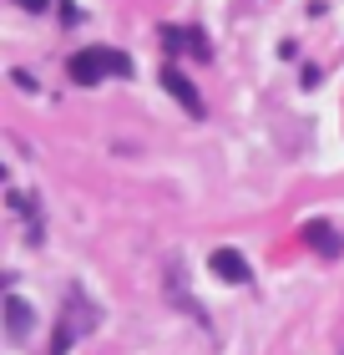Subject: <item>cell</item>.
I'll return each mask as SVG.
<instances>
[{
    "label": "cell",
    "mask_w": 344,
    "mask_h": 355,
    "mask_svg": "<svg viewBox=\"0 0 344 355\" xmlns=\"http://www.w3.org/2000/svg\"><path fill=\"white\" fill-rule=\"evenodd\" d=\"M102 76H132V61H127V51H111V46H91V51H76V56H71V82L96 87Z\"/></svg>",
    "instance_id": "6da1fadb"
},
{
    "label": "cell",
    "mask_w": 344,
    "mask_h": 355,
    "mask_svg": "<svg viewBox=\"0 0 344 355\" xmlns=\"http://www.w3.org/2000/svg\"><path fill=\"white\" fill-rule=\"evenodd\" d=\"M91 325H96V304L71 289V295H66V310H61V325H56V335H51V355H66Z\"/></svg>",
    "instance_id": "7a4b0ae2"
},
{
    "label": "cell",
    "mask_w": 344,
    "mask_h": 355,
    "mask_svg": "<svg viewBox=\"0 0 344 355\" xmlns=\"http://www.w3.org/2000/svg\"><path fill=\"white\" fill-rule=\"evenodd\" d=\"M157 82H162V92H172V96H177V107H183L188 117H203V96H198V87H192L177 67H162V71H157Z\"/></svg>",
    "instance_id": "3957f363"
},
{
    "label": "cell",
    "mask_w": 344,
    "mask_h": 355,
    "mask_svg": "<svg viewBox=\"0 0 344 355\" xmlns=\"http://www.w3.org/2000/svg\"><path fill=\"white\" fill-rule=\"evenodd\" d=\"M212 274H218L223 284H248V259H243L238 249H218L212 254Z\"/></svg>",
    "instance_id": "277c9868"
},
{
    "label": "cell",
    "mask_w": 344,
    "mask_h": 355,
    "mask_svg": "<svg viewBox=\"0 0 344 355\" xmlns=\"http://www.w3.org/2000/svg\"><path fill=\"white\" fill-rule=\"evenodd\" d=\"M6 330L15 335V340L30 330V304H26L21 295H6Z\"/></svg>",
    "instance_id": "5b68a950"
},
{
    "label": "cell",
    "mask_w": 344,
    "mask_h": 355,
    "mask_svg": "<svg viewBox=\"0 0 344 355\" xmlns=\"http://www.w3.org/2000/svg\"><path fill=\"white\" fill-rule=\"evenodd\" d=\"M304 239H309V244H314L319 254H339V234L329 229V223H309V234H304Z\"/></svg>",
    "instance_id": "8992f818"
}]
</instances>
